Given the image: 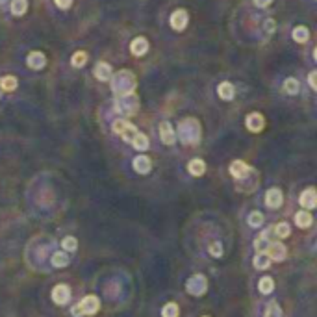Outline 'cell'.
<instances>
[{
  "label": "cell",
  "instance_id": "1",
  "mask_svg": "<svg viewBox=\"0 0 317 317\" xmlns=\"http://www.w3.org/2000/svg\"><path fill=\"white\" fill-rule=\"evenodd\" d=\"M110 80H112L113 91L119 95V97L134 93V89H136V76L132 75L130 71H119Z\"/></svg>",
  "mask_w": 317,
  "mask_h": 317
},
{
  "label": "cell",
  "instance_id": "2",
  "mask_svg": "<svg viewBox=\"0 0 317 317\" xmlns=\"http://www.w3.org/2000/svg\"><path fill=\"white\" fill-rule=\"evenodd\" d=\"M178 134L184 143H197L200 139V124L195 119H184L178 126Z\"/></svg>",
  "mask_w": 317,
  "mask_h": 317
},
{
  "label": "cell",
  "instance_id": "3",
  "mask_svg": "<svg viewBox=\"0 0 317 317\" xmlns=\"http://www.w3.org/2000/svg\"><path fill=\"white\" fill-rule=\"evenodd\" d=\"M138 108H139V99L136 97V93L124 95L117 100V112L124 113V115H134L138 112Z\"/></svg>",
  "mask_w": 317,
  "mask_h": 317
},
{
  "label": "cell",
  "instance_id": "4",
  "mask_svg": "<svg viewBox=\"0 0 317 317\" xmlns=\"http://www.w3.org/2000/svg\"><path fill=\"white\" fill-rule=\"evenodd\" d=\"M113 130L117 132V134H121L122 139L128 141V143H132V139H134L136 134H138V128H136L132 122L126 121V119H117V121L113 122Z\"/></svg>",
  "mask_w": 317,
  "mask_h": 317
},
{
  "label": "cell",
  "instance_id": "5",
  "mask_svg": "<svg viewBox=\"0 0 317 317\" xmlns=\"http://www.w3.org/2000/svg\"><path fill=\"white\" fill-rule=\"evenodd\" d=\"M186 288L191 295L198 297V295H204L206 293V289H208V282H206V278L202 277V275H193L191 278L187 280Z\"/></svg>",
  "mask_w": 317,
  "mask_h": 317
},
{
  "label": "cell",
  "instance_id": "6",
  "mask_svg": "<svg viewBox=\"0 0 317 317\" xmlns=\"http://www.w3.org/2000/svg\"><path fill=\"white\" fill-rule=\"evenodd\" d=\"M99 308H100V300H99V297H95V295H87L78 304L80 316H95L99 312Z\"/></svg>",
  "mask_w": 317,
  "mask_h": 317
},
{
  "label": "cell",
  "instance_id": "7",
  "mask_svg": "<svg viewBox=\"0 0 317 317\" xmlns=\"http://www.w3.org/2000/svg\"><path fill=\"white\" fill-rule=\"evenodd\" d=\"M159 139H161L163 145H175L177 143V134H175L169 121L159 122Z\"/></svg>",
  "mask_w": 317,
  "mask_h": 317
},
{
  "label": "cell",
  "instance_id": "8",
  "mask_svg": "<svg viewBox=\"0 0 317 317\" xmlns=\"http://www.w3.org/2000/svg\"><path fill=\"white\" fill-rule=\"evenodd\" d=\"M265 254L269 256V260L273 261H282L286 260V254H288V251H286V247H284V243H269V247L265 249Z\"/></svg>",
  "mask_w": 317,
  "mask_h": 317
},
{
  "label": "cell",
  "instance_id": "9",
  "mask_svg": "<svg viewBox=\"0 0 317 317\" xmlns=\"http://www.w3.org/2000/svg\"><path fill=\"white\" fill-rule=\"evenodd\" d=\"M187 22H189V15L186 10H177L171 15V28L177 32H182L187 26Z\"/></svg>",
  "mask_w": 317,
  "mask_h": 317
},
{
  "label": "cell",
  "instance_id": "10",
  "mask_svg": "<svg viewBox=\"0 0 317 317\" xmlns=\"http://www.w3.org/2000/svg\"><path fill=\"white\" fill-rule=\"evenodd\" d=\"M298 202H300V206L302 208H306V210H314L317 206V193L314 187H308V189H304L302 193H300V197H298Z\"/></svg>",
  "mask_w": 317,
  "mask_h": 317
},
{
  "label": "cell",
  "instance_id": "11",
  "mask_svg": "<svg viewBox=\"0 0 317 317\" xmlns=\"http://www.w3.org/2000/svg\"><path fill=\"white\" fill-rule=\"evenodd\" d=\"M69 298H71V289H69V286H65V284H58L56 288L52 289V300L56 302V304H67L69 302Z\"/></svg>",
  "mask_w": 317,
  "mask_h": 317
},
{
  "label": "cell",
  "instance_id": "12",
  "mask_svg": "<svg viewBox=\"0 0 317 317\" xmlns=\"http://www.w3.org/2000/svg\"><path fill=\"white\" fill-rule=\"evenodd\" d=\"M26 63H28L30 69L41 71L43 67L47 65V56H45L43 52H39V50H34V52H30L28 58H26Z\"/></svg>",
  "mask_w": 317,
  "mask_h": 317
},
{
  "label": "cell",
  "instance_id": "13",
  "mask_svg": "<svg viewBox=\"0 0 317 317\" xmlns=\"http://www.w3.org/2000/svg\"><path fill=\"white\" fill-rule=\"evenodd\" d=\"M284 202V195H282V191H280L278 187H273L267 191V195H265V204L269 206L271 210H277L280 208Z\"/></svg>",
  "mask_w": 317,
  "mask_h": 317
},
{
  "label": "cell",
  "instance_id": "14",
  "mask_svg": "<svg viewBox=\"0 0 317 317\" xmlns=\"http://www.w3.org/2000/svg\"><path fill=\"white\" fill-rule=\"evenodd\" d=\"M247 128L251 132H260L263 126H265V121H263V117H261V113H249L247 115Z\"/></svg>",
  "mask_w": 317,
  "mask_h": 317
},
{
  "label": "cell",
  "instance_id": "15",
  "mask_svg": "<svg viewBox=\"0 0 317 317\" xmlns=\"http://www.w3.org/2000/svg\"><path fill=\"white\" fill-rule=\"evenodd\" d=\"M130 50L134 56H145V54L149 52V41L145 38H136L132 41Z\"/></svg>",
  "mask_w": 317,
  "mask_h": 317
},
{
  "label": "cell",
  "instance_id": "16",
  "mask_svg": "<svg viewBox=\"0 0 317 317\" xmlns=\"http://www.w3.org/2000/svg\"><path fill=\"white\" fill-rule=\"evenodd\" d=\"M95 76L100 80V82H108L112 78V65L106 63V61H99L95 67Z\"/></svg>",
  "mask_w": 317,
  "mask_h": 317
},
{
  "label": "cell",
  "instance_id": "17",
  "mask_svg": "<svg viewBox=\"0 0 317 317\" xmlns=\"http://www.w3.org/2000/svg\"><path fill=\"white\" fill-rule=\"evenodd\" d=\"M134 169L139 175H147V173H150V169H152V161H150L149 156H138V158L134 159Z\"/></svg>",
  "mask_w": 317,
  "mask_h": 317
},
{
  "label": "cell",
  "instance_id": "18",
  "mask_svg": "<svg viewBox=\"0 0 317 317\" xmlns=\"http://www.w3.org/2000/svg\"><path fill=\"white\" fill-rule=\"evenodd\" d=\"M249 171H251V167L245 161H241V159H236L232 165H230V175L234 178H243Z\"/></svg>",
  "mask_w": 317,
  "mask_h": 317
},
{
  "label": "cell",
  "instance_id": "19",
  "mask_svg": "<svg viewBox=\"0 0 317 317\" xmlns=\"http://www.w3.org/2000/svg\"><path fill=\"white\" fill-rule=\"evenodd\" d=\"M187 171H189V175H193V177H202L206 173V163L202 159H191L189 163H187Z\"/></svg>",
  "mask_w": 317,
  "mask_h": 317
},
{
  "label": "cell",
  "instance_id": "20",
  "mask_svg": "<svg viewBox=\"0 0 317 317\" xmlns=\"http://www.w3.org/2000/svg\"><path fill=\"white\" fill-rule=\"evenodd\" d=\"M217 93H219V97L223 100H232L234 95H236V89H234V85L230 82H223V84H219V87H217Z\"/></svg>",
  "mask_w": 317,
  "mask_h": 317
},
{
  "label": "cell",
  "instance_id": "21",
  "mask_svg": "<svg viewBox=\"0 0 317 317\" xmlns=\"http://www.w3.org/2000/svg\"><path fill=\"white\" fill-rule=\"evenodd\" d=\"M28 11V0H11V13L15 17H20Z\"/></svg>",
  "mask_w": 317,
  "mask_h": 317
},
{
  "label": "cell",
  "instance_id": "22",
  "mask_svg": "<svg viewBox=\"0 0 317 317\" xmlns=\"http://www.w3.org/2000/svg\"><path fill=\"white\" fill-rule=\"evenodd\" d=\"M295 223H297L298 228H308V226H312L314 219H312L310 212H297L295 214Z\"/></svg>",
  "mask_w": 317,
  "mask_h": 317
},
{
  "label": "cell",
  "instance_id": "23",
  "mask_svg": "<svg viewBox=\"0 0 317 317\" xmlns=\"http://www.w3.org/2000/svg\"><path fill=\"white\" fill-rule=\"evenodd\" d=\"M17 85H19V80L15 76H4V78H0V89L2 91H15Z\"/></svg>",
  "mask_w": 317,
  "mask_h": 317
},
{
  "label": "cell",
  "instance_id": "24",
  "mask_svg": "<svg viewBox=\"0 0 317 317\" xmlns=\"http://www.w3.org/2000/svg\"><path fill=\"white\" fill-rule=\"evenodd\" d=\"M132 145H134V149H136V150H147V149H149V138H147L145 134L138 132V134H136V138L132 139Z\"/></svg>",
  "mask_w": 317,
  "mask_h": 317
},
{
  "label": "cell",
  "instance_id": "25",
  "mask_svg": "<svg viewBox=\"0 0 317 317\" xmlns=\"http://www.w3.org/2000/svg\"><path fill=\"white\" fill-rule=\"evenodd\" d=\"M252 261H254V267H256V269H267V267L271 265L269 256H267L265 252H258Z\"/></svg>",
  "mask_w": 317,
  "mask_h": 317
},
{
  "label": "cell",
  "instance_id": "26",
  "mask_svg": "<svg viewBox=\"0 0 317 317\" xmlns=\"http://www.w3.org/2000/svg\"><path fill=\"white\" fill-rule=\"evenodd\" d=\"M293 39L297 43H306L308 39H310V30L306 26H297V28L293 30Z\"/></svg>",
  "mask_w": 317,
  "mask_h": 317
},
{
  "label": "cell",
  "instance_id": "27",
  "mask_svg": "<svg viewBox=\"0 0 317 317\" xmlns=\"http://www.w3.org/2000/svg\"><path fill=\"white\" fill-rule=\"evenodd\" d=\"M258 288H260V291L263 295H267V293H271V291L275 289V280L271 278V277H263V278L258 282Z\"/></svg>",
  "mask_w": 317,
  "mask_h": 317
},
{
  "label": "cell",
  "instance_id": "28",
  "mask_svg": "<svg viewBox=\"0 0 317 317\" xmlns=\"http://www.w3.org/2000/svg\"><path fill=\"white\" fill-rule=\"evenodd\" d=\"M267 234L269 230H265V232H261V236L254 241V249L258 252H265V249L269 247V239H267Z\"/></svg>",
  "mask_w": 317,
  "mask_h": 317
},
{
  "label": "cell",
  "instance_id": "29",
  "mask_svg": "<svg viewBox=\"0 0 317 317\" xmlns=\"http://www.w3.org/2000/svg\"><path fill=\"white\" fill-rule=\"evenodd\" d=\"M52 265H54V267H65V265H69V256H67V252H56V254L52 256Z\"/></svg>",
  "mask_w": 317,
  "mask_h": 317
},
{
  "label": "cell",
  "instance_id": "30",
  "mask_svg": "<svg viewBox=\"0 0 317 317\" xmlns=\"http://www.w3.org/2000/svg\"><path fill=\"white\" fill-rule=\"evenodd\" d=\"M71 63H73V67H84L85 63H87V54H85L84 50L76 52V54H73V59H71Z\"/></svg>",
  "mask_w": 317,
  "mask_h": 317
},
{
  "label": "cell",
  "instance_id": "31",
  "mask_svg": "<svg viewBox=\"0 0 317 317\" xmlns=\"http://www.w3.org/2000/svg\"><path fill=\"white\" fill-rule=\"evenodd\" d=\"M284 91L288 95H297L298 93V82L295 78H288L286 82H284Z\"/></svg>",
  "mask_w": 317,
  "mask_h": 317
},
{
  "label": "cell",
  "instance_id": "32",
  "mask_svg": "<svg viewBox=\"0 0 317 317\" xmlns=\"http://www.w3.org/2000/svg\"><path fill=\"white\" fill-rule=\"evenodd\" d=\"M161 317H178V306L175 302H169L161 308Z\"/></svg>",
  "mask_w": 317,
  "mask_h": 317
},
{
  "label": "cell",
  "instance_id": "33",
  "mask_svg": "<svg viewBox=\"0 0 317 317\" xmlns=\"http://www.w3.org/2000/svg\"><path fill=\"white\" fill-rule=\"evenodd\" d=\"M61 247L65 249V252H75L76 247H78V241H76V238H73V236H67L65 239L61 241Z\"/></svg>",
  "mask_w": 317,
  "mask_h": 317
},
{
  "label": "cell",
  "instance_id": "34",
  "mask_svg": "<svg viewBox=\"0 0 317 317\" xmlns=\"http://www.w3.org/2000/svg\"><path fill=\"white\" fill-rule=\"evenodd\" d=\"M249 224H251L252 228L261 226V224H263V215H261L260 212H252V214L249 215Z\"/></svg>",
  "mask_w": 317,
  "mask_h": 317
},
{
  "label": "cell",
  "instance_id": "35",
  "mask_svg": "<svg viewBox=\"0 0 317 317\" xmlns=\"http://www.w3.org/2000/svg\"><path fill=\"white\" fill-rule=\"evenodd\" d=\"M289 224L288 223H278L277 224V228H275V234L278 236V238H288L289 236Z\"/></svg>",
  "mask_w": 317,
  "mask_h": 317
},
{
  "label": "cell",
  "instance_id": "36",
  "mask_svg": "<svg viewBox=\"0 0 317 317\" xmlns=\"http://www.w3.org/2000/svg\"><path fill=\"white\" fill-rule=\"evenodd\" d=\"M280 308L277 302H269L267 304V310H265V317H280Z\"/></svg>",
  "mask_w": 317,
  "mask_h": 317
},
{
  "label": "cell",
  "instance_id": "37",
  "mask_svg": "<svg viewBox=\"0 0 317 317\" xmlns=\"http://www.w3.org/2000/svg\"><path fill=\"white\" fill-rule=\"evenodd\" d=\"M208 251H210V254H212V256H215V258H221V256H223V245H221L219 241H215V243H212V245H210V249H208Z\"/></svg>",
  "mask_w": 317,
  "mask_h": 317
},
{
  "label": "cell",
  "instance_id": "38",
  "mask_svg": "<svg viewBox=\"0 0 317 317\" xmlns=\"http://www.w3.org/2000/svg\"><path fill=\"white\" fill-rule=\"evenodd\" d=\"M54 2H56L58 8H61V10H69L73 6V0H54Z\"/></svg>",
  "mask_w": 317,
  "mask_h": 317
},
{
  "label": "cell",
  "instance_id": "39",
  "mask_svg": "<svg viewBox=\"0 0 317 317\" xmlns=\"http://www.w3.org/2000/svg\"><path fill=\"white\" fill-rule=\"evenodd\" d=\"M316 78H317V73H316V71H312V73H310V78H308V80H310V87H312V89H317Z\"/></svg>",
  "mask_w": 317,
  "mask_h": 317
},
{
  "label": "cell",
  "instance_id": "40",
  "mask_svg": "<svg viewBox=\"0 0 317 317\" xmlns=\"http://www.w3.org/2000/svg\"><path fill=\"white\" fill-rule=\"evenodd\" d=\"M252 2H254V6H258V8H267L273 0H252Z\"/></svg>",
  "mask_w": 317,
  "mask_h": 317
},
{
  "label": "cell",
  "instance_id": "41",
  "mask_svg": "<svg viewBox=\"0 0 317 317\" xmlns=\"http://www.w3.org/2000/svg\"><path fill=\"white\" fill-rule=\"evenodd\" d=\"M275 28H277V24H275V20L273 19H267V22H265V30H267V32H275Z\"/></svg>",
  "mask_w": 317,
  "mask_h": 317
},
{
  "label": "cell",
  "instance_id": "42",
  "mask_svg": "<svg viewBox=\"0 0 317 317\" xmlns=\"http://www.w3.org/2000/svg\"><path fill=\"white\" fill-rule=\"evenodd\" d=\"M0 97H2V89H0Z\"/></svg>",
  "mask_w": 317,
  "mask_h": 317
},
{
  "label": "cell",
  "instance_id": "43",
  "mask_svg": "<svg viewBox=\"0 0 317 317\" xmlns=\"http://www.w3.org/2000/svg\"><path fill=\"white\" fill-rule=\"evenodd\" d=\"M2 2H4V0H0V4H2Z\"/></svg>",
  "mask_w": 317,
  "mask_h": 317
}]
</instances>
